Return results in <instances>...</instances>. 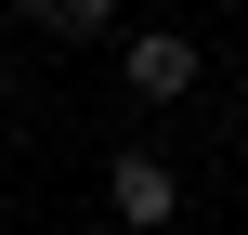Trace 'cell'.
<instances>
[{"label":"cell","instance_id":"1","mask_svg":"<svg viewBox=\"0 0 248 235\" xmlns=\"http://www.w3.org/2000/svg\"><path fill=\"white\" fill-rule=\"evenodd\" d=\"M170 209H183V170H170L157 144H118V157H105V222L118 235H170Z\"/></svg>","mask_w":248,"mask_h":235},{"label":"cell","instance_id":"2","mask_svg":"<svg viewBox=\"0 0 248 235\" xmlns=\"http://www.w3.org/2000/svg\"><path fill=\"white\" fill-rule=\"evenodd\" d=\"M196 78H209V52H196L183 26H131V39H118V92H131V105H183Z\"/></svg>","mask_w":248,"mask_h":235},{"label":"cell","instance_id":"3","mask_svg":"<svg viewBox=\"0 0 248 235\" xmlns=\"http://www.w3.org/2000/svg\"><path fill=\"white\" fill-rule=\"evenodd\" d=\"M26 26L78 52V39H118V0H26Z\"/></svg>","mask_w":248,"mask_h":235},{"label":"cell","instance_id":"4","mask_svg":"<svg viewBox=\"0 0 248 235\" xmlns=\"http://www.w3.org/2000/svg\"><path fill=\"white\" fill-rule=\"evenodd\" d=\"M0 105H13V65H0Z\"/></svg>","mask_w":248,"mask_h":235}]
</instances>
